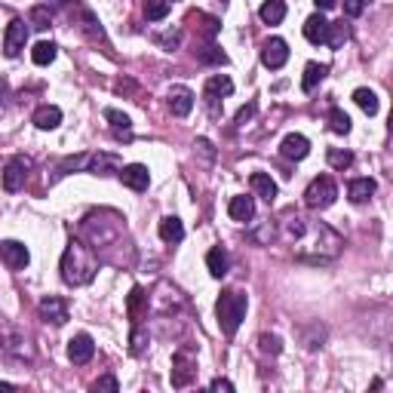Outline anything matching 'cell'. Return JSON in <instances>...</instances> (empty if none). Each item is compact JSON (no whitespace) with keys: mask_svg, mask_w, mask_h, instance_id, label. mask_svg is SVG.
Listing matches in <instances>:
<instances>
[{"mask_svg":"<svg viewBox=\"0 0 393 393\" xmlns=\"http://www.w3.org/2000/svg\"><path fill=\"white\" fill-rule=\"evenodd\" d=\"M246 311H249V298L243 295V292H237V289L221 292V298L216 304V317H218L221 332H225L227 338L237 335V329L243 326V320H246Z\"/></svg>","mask_w":393,"mask_h":393,"instance_id":"2","label":"cell"},{"mask_svg":"<svg viewBox=\"0 0 393 393\" xmlns=\"http://www.w3.org/2000/svg\"><path fill=\"white\" fill-rule=\"evenodd\" d=\"M259 16H261L264 25H280L286 19V0H264Z\"/></svg>","mask_w":393,"mask_h":393,"instance_id":"23","label":"cell"},{"mask_svg":"<svg viewBox=\"0 0 393 393\" xmlns=\"http://www.w3.org/2000/svg\"><path fill=\"white\" fill-rule=\"evenodd\" d=\"M145 289H141V286H135V289L130 292V317L135 320V323H139V317H141V302H145Z\"/></svg>","mask_w":393,"mask_h":393,"instance_id":"34","label":"cell"},{"mask_svg":"<svg viewBox=\"0 0 393 393\" xmlns=\"http://www.w3.org/2000/svg\"><path fill=\"white\" fill-rule=\"evenodd\" d=\"M344 40H347V25L344 22H329V37H326V44L332 46V49H341L344 46Z\"/></svg>","mask_w":393,"mask_h":393,"instance_id":"31","label":"cell"},{"mask_svg":"<svg viewBox=\"0 0 393 393\" xmlns=\"http://www.w3.org/2000/svg\"><path fill=\"white\" fill-rule=\"evenodd\" d=\"M375 178H353V182L347 184V197H350V203H366V200L375 194Z\"/></svg>","mask_w":393,"mask_h":393,"instance_id":"20","label":"cell"},{"mask_svg":"<svg viewBox=\"0 0 393 393\" xmlns=\"http://www.w3.org/2000/svg\"><path fill=\"white\" fill-rule=\"evenodd\" d=\"M31 25L40 28V31H46V28L53 25V12H49V6H34L31 10Z\"/></svg>","mask_w":393,"mask_h":393,"instance_id":"33","label":"cell"},{"mask_svg":"<svg viewBox=\"0 0 393 393\" xmlns=\"http://www.w3.org/2000/svg\"><path fill=\"white\" fill-rule=\"evenodd\" d=\"M28 169H31V160H28V157H10V160H6V166H3V188L10 191V194L25 184Z\"/></svg>","mask_w":393,"mask_h":393,"instance_id":"4","label":"cell"},{"mask_svg":"<svg viewBox=\"0 0 393 393\" xmlns=\"http://www.w3.org/2000/svg\"><path fill=\"white\" fill-rule=\"evenodd\" d=\"M55 3H74V0H55Z\"/></svg>","mask_w":393,"mask_h":393,"instance_id":"43","label":"cell"},{"mask_svg":"<svg viewBox=\"0 0 393 393\" xmlns=\"http://www.w3.org/2000/svg\"><path fill=\"white\" fill-rule=\"evenodd\" d=\"M280 154L286 157V160H304V157L311 154V141H307L304 135H298V132H289L283 139V145H280Z\"/></svg>","mask_w":393,"mask_h":393,"instance_id":"12","label":"cell"},{"mask_svg":"<svg viewBox=\"0 0 393 393\" xmlns=\"http://www.w3.org/2000/svg\"><path fill=\"white\" fill-rule=\"evenodd\" d=\"M259 347H261V353H280V350H283V344H280V338H277V335H261Z\"/></svg>","mask_w":393,"mask_h":393,"instance_id":"35","label":"cell"},{"mask_svg":"<svg viewBox=\"0 0 393 393\" xmlns=\"http://www.w3.org/2000/svg\"><path fill=\"white\" fill-rule=\"evenodd\" d=\"M338 197V184L332 182V175H317L304 191V203L307 209H329Z\"/></svg>","mask_w":393,"mask_h":393,"instance_id":"3","label":"cell"},{"mask_svg":"<svg viewBox=\"0 0 393 393\" xmlns=\"http://www.w3.org/2000/svg\"><path fill=\"white\" fill-rule=\"evenodd\" d=\"M62 123V111L55 108V105H40L37 111H34V126L37 130H55V126Z\"/></svg>","mask_w":393,"mask_h":393,"instance_id":"19","label":"cell"},{"mask_svg":"<svg viewBox=\"0 0 393 393\" xmlns=\"http://www.w3.org/2000/svg\"><path fill=\"white\" fill-rule=\"evenodd\" d=\"M89 173H96V175H105L108 169H120V160L114 154H96V157H89Z\"/></svg>","mask_w":393,"mask_h":393,"instance_id":"25","label":"cell"},{"mask_svg":"<svg viewBox=\"0 0 393 393\" xmlns=\"http://www.w3.org/2000/svg\"><path fill=\"white\" fill-rule=\"evenodd\" d=\"M194 375H197V369L191 366L188 353H175V360H173V387H188V384L194 381Z\"/></svg>","mask_w":393,"mask_h":393,"instance_id":"15","label":"cell"},{"mask_svg":"<svg viewBox=\"0 0 393 393\" xmlns=\"http://www.w3.org/2000/svg\"><path fill=\"white\" fill-rule=\"evenodd\" d=\"M169 111L175 117H188L194 111V92L188 87H173V92H169Z\"/></svg>","mask_w":393,"mask_h":393,"instance_id":"14","label":"cell"},{"mask_svg":"<svg viewBox=\"0 0 393 393\" xmlns=\"http://www.w3.org/2000/svg\"><path fill=\"white\" fill-rule=\"evenodd\" d=\"M209 387H212V390H225V393H231V390H234V384L227 381V378H216V381H212Z\"/></svg>","mask_w":393,"mask_h":393,"instance_id":"40","label":"cell"},{"mask_svg":"<svg viewBox=\"0 0 393 393\" xmlns=\"http://www.w3.org/2000/svg\"><path fill=\"white\" fill-rule=\"evenodd\" d=\"M157 44H160V46H166L169 53H173V49H175L178 44H182V34L173 31V34H166V37H157Z\"/></svg>","mask_w":393,"mask_h":393,"instance_id":"38","label":"cell"},{"mask_svg":"<svg viewBox=\"0 0 393 393\" xmlns=\"http://www.w3.org/2000/svg\"><path fill=\"white\" fill-rule=\"evenodd\" d=\"M227 212H231L234 221H243V225H246V221L255 218V200L246 197V194L231 197V203H227Z\"/></svg>","mask_w":393,"mask_h":393,"instance_id":"18","label":"cell"},{"mask_svg":"<svg viewBox=\"0 0 393 393\" xmlns=\"http://www.w3.org/2000/svg\"><path fill=\"white\" fill-rule=\"evenodd\" d=\"M169 10H173L169 0H145V19L148 22H160V19H166Z\"/></svg>","mask_w":393,"mask_h":393,"instance_id":"26","label":"cell"},{"mask_svg":"<svg viewBox=\"0 0 393 393\" xmlns=\"http://www.w3.org/2000/svg\"><path fill=\"white\" fill-rule=\"evenodd\" d=\"M286 62H289V46H286V40L283 37L264 40V46H261V65L270 68V71H280Z\"/></svg>","mask_w":393,"mask_h":393,"instance_id":"5","label":"cell"},{"mask_svg":"<svg viewBox=\"0 0 393 393\" xmlns=\"http://www.w3.org/2000/svg\"><path fill=\"white\" fill-rule=\"evenodd\" d=\"M37 311H40V320H44V323H53V326H65L68 323V304L62 302L59 295L44 298Z\"/></svg>","mask_w":393,"mask_h":393,"instance_id":"11","label":"cell"},{"mask_svg":"<svg viewBox=\"0 0 393 393\" xmlns=\"http://www.w3.org/2000/svg\"><path fill=\"white\" fill-rule=\"evenodd\" d=\"M231 92H234V80H231V77H225V74L209 77V80H206V87H203V98H206V105H209V111L218 114V98L231 96Z\"/></svg>","mask_w":393,"mask_h":393,"instance_id":"6","label":"cell"},{"mask_svg":"<svg viewBox=\"0 0 393 393\" xmlns=\"http://www.w3.org/2000/svg\"><path fill=\"white\" fill-rule=\"evenodd\" d=\"M206 268H209V274L216 277V280H221V277H227V270H231V255H227V249H209L206 252Z\"/></svg>","mask_w":393,"mask_h":393,"instance_id":"16","label":"cell"},{"mask_svg":"<svg viewBox=\"0 0 393 393\" xmlns=\"http://www.w3.org/2000/svg\"><path fill=\"white\" fill-rule=\"evenodd\" d=\"M329 166L332 169H341V173H344L347 166H353V154L350 151H341V148H329Z\"/></svg>","mask_w":393,"mask_h":393,"instance_id":"30","label":"cell"},{"mask_svg":"<svg viewBox=\"0 0 393 393\" xmlns=\"http://www.w3.org/2000/svg\"><path fill=\"white\" fill-rule=\"evenodd\" d=\"M317 3V10H332V6H338V0H313Z\"/></svg>","mask_w":393,"mask_h":393,"instance_id":"41","label":"cell"},{"mask_svg":"<svg viewBox=\"0 0 393 393\" xmlns=\"http://www.w3.org/2000/svg\"><path fill=\"white\" fill-rule=\"evenodd\" d=\"M304 37L311 40V44H326L329 37V22L323 19V12H317V16H311L304 22Z\"/></svg>","mask_w":393,"mask_h":393,"instance_id":"21","label":"cell"},{"mask_svg":"<svg viewBox=\"0 0 393 393\" xmlns=\"http://www.w3.org/2000/svg\"><path fill=\"white\" fill-rule=\"evenodd\" d=\"M329 130L338 132V135H347L350 132V117L341 108H332L329 111Z\"/></svg>","mask_w":393,"mask_h":393,"instance_id":"29","label":"cell"},{"mask_svg":"<svg viewBox=\"0 0 393 393\" xmlns=\"http://www.w3.org/2000/svg\"><path fill=\"white\" fill-rule=\"evenodd\" d=\"M0 259L10 270H25L28 261H31V255H28V246L19 240H3L0 243Z\"/></svg>","mask_w":393,"mask_h":393,"instance_id":"7","label":"cell"},{"mask_svg":"<svg viewBox=\"0 0 393 393\" xmlns=\"http://www.w3.org/2000/svg\"><path fill=\"white\" fill-rule=\"evenodd\" d=\"M31 59H34V65H40V68L49 65V62L55 59V44L53 40H40V44L31 49Z\"/></svg>","mask_w":393,"mask_h":393,"instance_id":"27","label":"cell"},{"mask_svg":"<svg viewBox=\"0 0 393 393\" xmlns=\"http://www.w3.org/2000/svg\"><path fill=\"white\" fill-rule=\"evenodd\" d=\"M25 40H28V25L22 19H12V22L6 25V34H3V53L10 55V59H16V55L25 49Z\"/></svg>","mask_w":393,"mask_h":393,"instance_id":"8","label":"cell"},{"mask_svg":"<svg viewBox=\"0 0 393 393\" xmlns=\"http://www.w3.org/2000/svg\"><path fill=\"white\" fill-rule=\"evenodd\" d=\"M353 102L360 105V108L366 111L369 117H375V114H378V96H375V92H372V89H366V87L353 92Z\"/></svg>","mask_w":393,"mask_h":393,"instance_id":"28","label":"cell"},{"mask_svg":"<svg viewBox=\"0 0 393 393\" xmlns=\"http://www.w3.org/2000/svg\"><path fill=\"white\" fill-rule=\"evenodd\" d=\"M117 175H120V182H123L130 191H148V184H151V173H148V166H141V163L120 166Z\"/></svg>","mask_w":393,"mask_h":393,"instance_id":"9","label":"cell"},{"mask_svg":"<svg viewBox=\"0 0 393 393\" xmlns=\"http://www.w3.org/2000/svg\"><path fill=\"white\" fill-rule=\"evenodd\" d=\"M0 390H16V387H12L10 381H0Z\"/></svg>","mask_w":393,"mask_h":393,"instance_id":"42","label":"cell"},{"mask_svg":"<svg viewBox=\"0 0 393 393\" xmlns=\"http://www.w3.org/2000/svg\"><path fill=\"white\" fill-rule=\"evenodd\" d=\"M252 117H255V102L243 105V108L237 111V123H246V120H252Z\"/></svg>","mask_w":393,"mask_h":393,"instance_id":"39","label":"cell"},{"mask_svg":"<svg viewBox=\"0 0 393 393\" xmlns=\"http://www.w3.org/2000/svg\"><path fill=\"white\" fill-rule=\"evenodd\" d=\"M92 353H96V341H92V335L80 332L74 335V338L68 341V360L77 363V366H83V363L92 360Z\"/></svg>","mask_w":393,"mask_h":393,"instance_id":"10","label":"cell"},{"mask_svg":"<svg viewBox=\"0 0 393 393\" xmlns=\"http://www.w3.org/2000/svg\"><path fill=\"white\" fill-rule=\"evenodd\" d=\"M326 74H329V65H320V62H311V65L304 68L302 89H304V92H313V89L320 87V83L326 80Z\"/></svg>","mask_w":393,"mask_h":393,"instance_id":"24","label":"cell"},{"mask_svg":"<svg viewBox=\"0 0 393 393\" xmlns=\"http://www.w3.org/2000/svg\"><path fill=\"white\" fill-rule=\"evenodd\" d=\"M105 120L111 123V132H114V139H117V141H132V120L126 117L123 111L108 108V111H105Z\"/></svg>","mask_w":393,"mask_h":393,"instance_id":"13","label":"cell"},{"mask_svg":"<svg viewBox=\"0 0 393 393\" xmlns=\"http://www.w3.org/2000/svg\"><path fill=\"white\" fill-rule=\"evenodd\" d=\"M366 3H369V0H344V16L356 19L363 10H366Z\"/></svg>","mask_w":393,"mask_h":393,"instance_id":"37","label":"cell"},{"mask_svg":"<svg viewBox=\"0 0 393 393\" xmlns=\"http://www.w3.org/2000/svg\"><path fill=\"white\" fill-rule=\"evenodd\" d=\"M197 59L203 62V65H227V55L221 53L218 46H203V49L197 53Z\"/></svg>","mask_w":393,"mask_h":393,"instance_id":"32","label":"cell"},{"mask_svg":"<svg viewBox=\"0 0 393 393\" xmlns=\"http://www.w3.org/2000/svg\"><path fill=\"white\" fill-rule=\"evenodd\" d=\"M62 280L68 286H87L96 280V270H98V261H96V252L92 246H87L83 240H71L65 255H62Z\"/></svg>","mask_w":393,"mask_h":393,"instance_id":"1","label":"cell"},{"mask_svg":"<svg viewBox=\"0 0 393 393\" xmlns=\"http://www.w3.org/2000/svg\"><path fill=\"white\" fill-rule=\"evenodd\" d=\"M249 188H252L255 197L268 200V203H274V200H277V182L268 173H252V178H249Z\"/></svg>","mask_w":393,"mask_h":393,"instance_id":"17","label":"cell"},{"mask_svg":"<svg viewBox=\"0 0 393 393\" xmlns=\"http://www.w3.org/2000/svg\"><path fill=\"white\" fill-rule=\"evenodd\" d=\"M92 390H96V393H98V390H111V393H117V390H120V381H117L114 375H102L96 384H92Z\"/></svg>","mask_w":393,"mask_h":393,"instance_id":"36","label":"cell"},{"mask_svg":"<svg viewBox=\"0 0 393 393\" xmlns=\"http://www.w3.org/2000/svg\"><path fill=\"white\" fill-rule=\"evenodd\" d=\"M160 240L163 243H182L184 240V225H182V218H175V216H166L160 221Z\"/></svg>","mask_w":393,"mask_h":393,"instance_id":"22","label":"cell"}]
</instances>
